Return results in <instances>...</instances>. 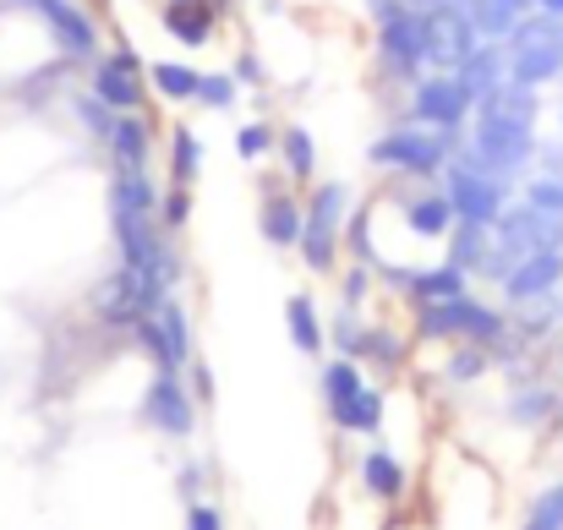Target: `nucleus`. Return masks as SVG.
Here are the masks:
<instances>
[{"label":"nucleus","mask_w":563,"mask_h":530,"mask_svg":"<svg viewBox=\"0 0 563 530\" xmlns=\"http://www.w3.org/2000/svg\"><path fill=\"white\" fill-rule=\"evenodd\" d=\"M520 530H563V482L559 487H548V493L537 498V509L526 515V526Z\"/></svg>","instance_id":"obj_31"},{"label":"nucleus","mask_w":563,"mask_h":530,"mask_svg":"<svg viewBox=\"0 0 563 530\" xmlns=\"http://www.w3.org/2000/svg\"><path fill=\"white\" fill-rule=\"evenodd\" d=\"M476 121H487V126H537V88H520V82H504V88H493L482 104H476Z\"/></svg>","instance_id":"obj_14"},{"label":"nucleus","mask_w":563,"mask_h":530,"mask_svg":"<svg viewBox=\"0 0 563 530\" xmlns=\"http://www.w3.org/2000/svg\"><path fill=\"white\" fill-rule=\"evenodd\" d=\"M235 82H263V66H257L252 55H241V60H235Z\"/></svg>","instance_id":"obj_41"},{"label":"nucleus","mask_w":563,"mask_h":530,"mask_svg":"<svg viewBox=\"0 0 563 530\" xmlns=\"http://www.w3.org/2000/svg\"><path fill=\"white\" fill-rule=\"evenodd\" d=\"M421 334H427V340L471 334V340L487 345V340L504 334V323H498L493 307H482V301H471V296H454V301H427V307H421Z\"/></svg>","instance_id":"obj_5"},{"label":"nucleus","mask_w":563,"mask_h":530,"mask_svg":"<svg viewBox=\"0 0 563 530\" xmlns=\"http://www.w3.org/2000/svg\"><path fill=\"white\" fill-rule=\"evenodd\" d=\"M449 132H432V126H394L388 137L373 143V165L388 170H410V176H432L449 165Z\"/></svg>","instance_id":"obj_1"},{"label":"nucleus","mask_w":563,"mask_h":530,"mask_svg":"<svg viewBox=\"0 0 563 530\" xmlns=\"http://www.w3.org/2000/svg\"><path fill=\"white\" fill-rule=\"evenodd\" d=\"M559 279H563V252H531V257H520L509 268L504 290H509V301H542V296H553Z\"/></svg>","instance_id":"obj_12"},{"label":"nucleus","mask_w":563,"mask_h":530,"mask_svg":"<svg viewBox=\"0 0 563 530\" xmlns=\"http://www.w3.org/2000/svg\"><path fill=\"white\" fill-rule=\"evenodd\" d=\"M143 416H148V427H159L170 438H187L191 427H197V399L176 383V372H159L148 383V394H143Z\"/></svg>","instance_id":"obj_10"},{"label":"nucleus","mask_w":563,"mask_h":530,"mask_svg":"<svg viewBox=\"0 0 563 530\" xmlns=\"http://www.w3.org/2000/svg\"><path fill=\"white\" fill-rule=\"evenodd\" d=\"M268 148H274V132H268V126H241V132H235V154H241V159H263Z\"/></svg>","instance_id":"obj_35"},{"label":"nucleus","mask_w":563,"mask_h":530,"mask_svg":"<svg viewBox=\"0 0 563 530\" xmlns=\"http://www.w3.org/2000/svg\"><path fill=\"white\" fill-rule=\"evenodd\" d=\"M345 186L340 180H329V186H318L312 191V202H307V219H301V257L323 274V268H334V246H340V219H345Z\"/></svg>","instance_id":"obj_2"},{"label":"nucleus","mask_w":563,"mask_h":530,"mask_svg":"<svg viewBox=\"0 0 563 530\" xmlns=\"http://www.w3.org/2000/svg\"><path fill=\"white\" fill-rule=\"evenodd\" d=\"M460 82H465V93L482 104L493 88H504L509 82V49L504 44H476L465 60H460V71H454Z\"/></svg>","instance_id":"obj_13"},{"label":"nucleus","mask_w":563,"mask_h":530,"mask_svg":"<svg viewBox=\"0 0 563 530\" xmlns=\"http://www.w3.org/2000/svg\"><path fill=\"white\" fill-rule=\"evenodd\" d=\"M482 372H487L482 355H454V361H449V377H454V383H471V377H482Z\"/></svg>","instance_id":"obj_36"},{"label":"nucleus","mask_w":563,"mask_h":530,"mask_svg":"<svg viewBox=\"0 0 563 530\" xmlns=\"http://www.w3.org/2000/svg\"><path fill=\"white\" fill-rule=\"evenodd\" d=\"M165 27L181 38V44H208L213 38V0H187V5H165Z\"/></svg>","instance_id":"obj_17"},{"label":"nucleus","mask_w":563,"mask_h":530,"mask_svg":"<svg viewBox=\"0 0 563 530\" xmlns=\"http://www.w3.org/2000/svg\"><path fill=\"white\" fill-rule=\"evenodd\" d=\"M362 482H367V493L383 498V504H394V498L405 493V471H399V460H394L388 449H373V454L362 460Z\"/></svg>","instance_id":"obj_20"},{"label":"nucleus","mask_w":563,"mask_h":530,"mask_svg":"<svg viewBox=\"0 0 563 530\" xmlns=\"http://www.w3.org/2000/svg\"><path fill=\"white\" fill-rule=\"evenodd\" d=\"M197 165H202L197 137H191L187 126H176V137H170V170H176V186H191V180H197Z\"/></svg>","instance_id":"obj_29"},{"label":"nucleus","mask_w":563,"mask_h":530,"mask_svg":"<svg viewBox=\"0 0 563 530\" xmlns=\"http://www.w3.org/2000/svg\"><path fill=\"white\" fill-rule=\"evenodd\" d=\"M563 241V219L559 213H542V208H531V202H520V208H504L498 213V252L504 257H531V252H559Z\"/></svg>","instance_id":"obj_6"},{"label":"nucleus","mask_w":563,"mask_h":530,"mask_svg":"<svg viewBox=\"0 0 563 530\" xmlns=\"http://www.w3.org/2000/svg\"><path fill=\"white\" fill-rule=\"evenodd\" d=\"M263 230H268L274 246H296V241H301V202H296V197H268Z\"/></svg>","instance_id":"obj_21"},{"label":"nucleus","mask_w":563,"mask_h":530,"mask_svg":"<svg viewBox=\"0 0 563 530\" xmlns=\"http://www.w3.org/2000/svg\"><path fill=\"white\" fill-rule=\"evenodd\" d=\"M187 186H176V191H170V202H165V224H187Z\"/></svg>","instance_id":"obj_39"},{"label":"nucleus","mask_w":563,"mask_h":530,"mask_svg":"<svg viewBox=\"0 0 563 530\" xmlns=\"http://www.w3.org/2000/svg\"><path fill=\"white\" fill-rule=\"evenodd\" d=\"M187 530H224V520H219V509L197 504V509H191V520H187Z\"/></svg>","instance_id":"obj_40"},{"label":"nucleus","mask_w":563,"mask_h":530,"mask_svg":"<svg viewBox=\"0 0 563 530\" xmlns=\"http://www.w3.org/2000/svg\"><path fill=\"white\" fill-rule=\"evenodd\" d=\"M165 5H187V0H165Z\"/></svg>","instance_id":"obj_43"},{"label":"nucleus","mask_w":563,"mask_h":530,"mask_svg":"<svg viewBox=\"0 0 563 530\" xmlns=\"http://www.w3.org/2000/svg\"><path fill=\"white\" fill-rule=\"evenodd\" d=\"M377 33H383V60H388V71L410 77V71L427 66V60H421V5H394V11H383V16H377Z\"/></svg>","instance_id":"obj_9"},{"label":"nucleus","mask_w":563,"mask_h":530,"mask_svg":"<svg viewBox=\"0 0 563 530\" xmlns=\"http://www.w3.org/2000/svg\"><path fill=\"white\" fill-rule=\"evenodd\" d=\"M16 5L38 11V16H44V27L55 33V44H60L66 55L88 60V55L99 49V27H93V16H88L77 0H16Z\"/></svg>","instance_id":"obj_8"},{"label":"nucleus","mask_w":563,"mask_h":530,"mask_svg":"<svg viewBox=\"0 0 563 530\" xmlns=\"http://www.w3.org/2000/svg\"><path fill=\"white\" fill-rule=\"evenodd\" d=\"M77 121H82L93 137H110V126H115V110H110L104 99H93V93H88V99H77Z\"/></svg>","instance_id":"obj_33"},{"label":"nucleus","mask_w":563,"mask_h":530,"mask_svg":"<svg viewBox=\"0 0 563 530\" xmlns=\"http://www.w3.org/2000/svg\"><path fill=\"white\" fill-rule=\"evenodd\" d=\"M362 388H367V383H362V366H356L351 355H345V361H334V366L323 372V394H329V410H334V416H340Z\"/></svg>","instance_id":"obj_25"},{"label":"nucleus","mask_w":563,"mask_h":530,"mask_svg":"<svg viewBox=\"0 0 563 530\" xmlns=\"http://www.w3.org/2000/svg\"><path fill=\"white\" fill-rule=\"evenodd\" d=\"M553 77H563V49H520V55H509V82L542 88Z\"/></svg>","instance_id":"obj_19"},{"label":"nucleus","mask_w":563,"mask_h":530,"mask_svg":"<svg viewBox=\"0 0 563 530\" xmlns=\"http://www.w3.org/2000/svg\"><path fill=\"white\" fill-rule=\"evenodd\" d=\"M159 301H165V290H154V285H148L137 268L110 274V279H104V290L93 296V307H99V318H104L110 329H126V323L137 329V323H143V318H148Z\"/></svg>","instance_id":"obj_7"},{"label":"nucleus","mask_w":563,"mask_h":530,"mask_svg":"<svg viewBox=\"0 0 563 530\" xmlns=\"http://www.w3.org/2000/svg\"><path fill=\"white\" fill-rule=\"evenodd\" d=\"M154 323H159V334H165V351H170V366L181 372L191 355V334H187V312L176 307V301H159L154 307Z\"/></svg>","instance_id":"obj_23"},{"label":"nucleus","mask_w":563,"mask_h":530,"mask_svg":"<svg viewBox=\"0 0 563 530\" xmlns=\"http://www.w3.org/2000/svg\"><path fill=\"white\" fill-rule=\"evenodd\" d=\"M443 197H449L454 219H465V224H498V213L509 208V180H493V176H482V170H471V165H454Z\"/></svg>","instance_id":"obj_4"},{"label":"nucleus","mask_w":563,"mask_h":530,"mask_svg":"<svg viewBox=\"0 0 563 530\" xmlns=\"http://www.w3.org/2000/svg\"><path fill=\"white\" fill-rule=\"evenodd\" d=\"M548 405H553V394H526V399L515 405V416H520V421H542Z\"/></svg>","instance_id":"obj_37"},{"label":"nucleus","mask_w":563,"mask_h":530,"mask_svg":"<svg viewBox=\"0 0 563 530\" xmlns=\"http://www.w3.org/2000/svg\"><path fill=\"white\" fill-rule=\"evenodd\" d=\"M471 93H465V82L454 77V71H432V77H421L416 82V93H410V121L416 126H432V132H454L465 115H471Z\"/></svg>","instance_id":"obj_3"},{"label":"nucleus","mask_w":563,"mask_h":530,"mask_svg":"<svg viewBox=\"0 0 563 530\" xmlns=\"http://www.w3.org/2000/svg\"><path fill=\"white\" fill-rule=\"evenodd\" d=\"M110 159H115V170H148V121L132 110V115H115V126H110Z\"/></svg>","instance_id":"obj_15"},{"label":"nucleus","mask_w":563,"mask_h":530,"mask_svg":"<svg viewBox=\"0 0 563 530\" xmlns=\"http://www.w3.org/2000/svg\"><path fill=\"white\" fill-rule=\"evenodd\" d=\"M285 318H290V340H296L307 355L323 345V329H318V312H312V301H307V296H290Z\"/></svg>","instance_id":"obj_28"},{"label":"nucleus","mask_w":563,"mask_h":530,"mask_svg":"<svg viewBox=\"0 0 563 530\" xmlns=\"http://www.w3.org/2000/svg\"><path fill=\"white\" fill-rule=\"evenodd\" d=\"M405 224H410V235H421V241H449L454 208H449L443 191H421V197L405 202Z\"/></svg>","instance_id":"obj_16"},{"label":"nucleus","mask_w":563,"mask_h":530,"mask_svg":"<svg viewBox=\"0 0 563 530\" xmlns=\"http://www.w3.org/2000/svg\"><path fill=\"white\" fill-rule=\"evenodd\" d=\"M537 11H548V16H563V0H537Z\"/></svg>","instance_id":"obj_42"},{"label":"nucleus","mask_w":563,"mask_h":530,"mask_svg":"<svg viewBox=\"0 0 563 530\" xmlns=\"http://www.w3.org/2000/svg\"><path fill=\"white\" fill-rule=\"evenodd\" d=\"M334 421H340L345 432H377V427H383V394H377V388H362Z\"/></svg>","instance_id":"obj_27"},{"label":"nucleus","mask_w":563,"mask_h":530,"mask_svg":"<svg viewBox=\"0 0 563 530\" xmlns=\"http://www.w3.org/2000/svg\"><path fill=\"white\" fill-rule=\"evenodd\" d=\"M93 99H104L115 115H132L143 104V77H137V55L115 49L93 66Z\"/></svg>","instance_id":"obj_11"},{"label":"nucleus","mask_w":563,"mask_h":530,"mask_svg":"<svg viewBox=\"0 0 563 530\" xmlns=\"http://www.w3.org/2000/svg\"><path fill=\"white\" fill-rule=\"evenodd\" d=\"M279 148H285V165H290V176H312V165H318V154H312V132H301V126H290L285 137H279Z\"/></svg>","instance_id":"obj_30"},{"label":"nucleus","mask_w":563,"mask_h":530,"mask_svg":"<svg viewBox=\"0 0 563 530\" xmlns=\"http://www.w3.org/2000/svg\"><path fill=\"white\" fill-rule=\"evenodd\" d=\"M197 104H208V110H230V104H235V77H224V71L197 77Z\"/></svg>","instance_id":"obj_32"},{"label":"nucleus","mask_w":563,"mask_h":530,"mask_svg":"<svg viewBox=\"0 0 563 530\" xmlns=\"http://www.w3.org/2000/svg\"><path fill=\"white\" fill-rule=\"evenodd\" d=\"M487 5H493V11H498L509 27H515L520 16H531V11H537V0H487Z\"/></svg>","instance_id":"obj_38"},{"label":"nucleus","mask_w":563,"mask_h":530,"mask_svg":"<svg viewBox=\"0 0 563 530\" xmlns=\"http://www.w3.org/2000/svg\"><path fill=\"white\" fill-rule=\"evenodd\" d=\"M487 246H493V235H487V224H465L460 219V230L449 235V263L465 274V268H482L487 263Z\"/></svg>","instance_id":"obj_22"},{"label":"nucleus","mask_w":563,"mask_h":530,"mask_svg":"<svg viewBox=\"0 0 563 530\" xmlns=\"http://www.w3.org/2000/svg\"><path fill=\"white\" fill-rule=\"evenodd\" d=\"M110 208H115V213H154V208H159V191H154L148 170H115Z\"/></svg>","instance_id":"obj_18"},{"label":"nucleus","mask_w":563,"mask_h":530,"mask_svg":"<svg viewBox=\"0 0 563 530\" xmlns=\"http://www.w3.org/2000/svg\"><path fill=\"white\" fill-rule=\"evenodd\" d=\"M148 77H154V88H159L165 99H197V77H202V71H191L181 60H154Z\"/></svg>","instance_id":"obj_26"},{"label":"nucleus","mask_w":563,"mask_h":530,"mask_svg":"<svg viewBox=\"0 0 563 530\" xmlns=\"http://www.w3.org/2000/svg\"><path fill=\"white\" fill-rule=\"evenodd\" d=\"M410 290H416L421 301H454V296H465V274H460L454 263H443V268H421V274L410 279Z\"/></svg>","instance_id":"obj_24"},{"label":"nucleus","mask_w":563,"mask_h":530,"mask_svg":"<svg viewBox=\"0 0 563 530\" xmlns=\"http://www.w3.org/2000/svg\"><path fill=\"white\" fill-rule=\"evenodd\" d=\"M526 202H531V208H542V213H559V219H563V180L559 176L531 180V186H526Z\"/></svg>","instance_id":"obj_34"}]
</instances>
